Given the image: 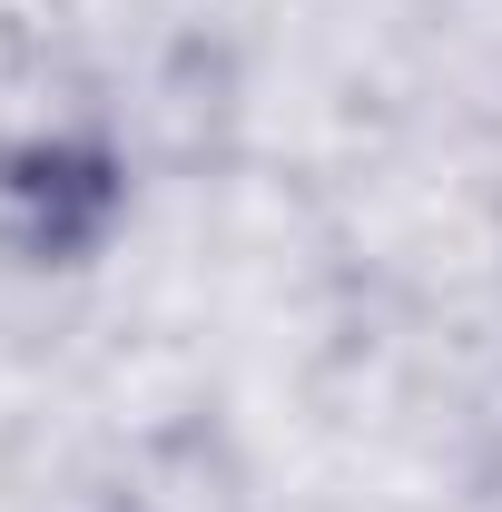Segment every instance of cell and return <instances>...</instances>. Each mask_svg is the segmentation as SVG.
<instances>
[{"label":"cell","instance_id":"1","mask_svg":"<svg viewBox=\"0 0 502 512\" xmlns=\"http://www.w3.org/2000/svg\"><path fill=\"white\" fill-rule=\"evenodd\" d=\"M128 227V158L99 128H10L0 138V266L69 276Z\"/></svg>","mask_w":502,"mask_h":512},{"label":"cell","instance_id":"2","mask_svg":"<svg viewBox=\"0 0 502 512\" xmlns=\"http://www.w3.org/2000/svg\"><path fill=\"white\" fill-rule=\"evenodd\" d=\"M60 40V0H0V79Z\"/></svg>","mask_w":502,"mask_h":512}]
</instances>
